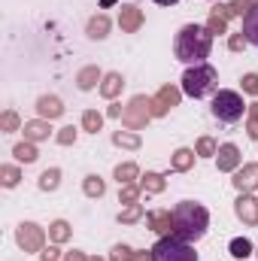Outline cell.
Segmentation results:
<instances>
[{
  "label": "cell",
  "instance_id": "6da1fadb",
  "mask_svg": "<svg viewBox=\"0 0 258 261\" xmlns=\"http://www.w3.org/2000/svg\"><path fill=\"white\" fill-rule=\"evenodd\" d=\"M210 228V213L197 200H179L173 206V234L186 243H197Z\"/></svg>",
  "mask_w": 258,
  "mask_h": 261
},
{
  "label": "cell",
  "instance_id": "7a4b0ae2",
  "mask_svg": "<svg viewBox=\"0 0 258 261\" xmlns=\"http://www.w3.org/2000/svg\"><path fill=\"white\" fill-rule=\"evenodd\" d=\"M210 49H213V34L200 24L179 28L176 40H173V55L183 64H203V58H210Z\"/></svg>",
  "mask_w": 258,
  "mask_h": 261
},
{
  "label": "cell",
  "instance_id": "3957f363",
  "mask_svg": "<svg viewBox=\"0 0 258 261\" xmlns=\"http://www.w3.org/2000/svg\"><path fill=\"white\" fill-rule=\"evenodd\" d=\"M216 85H219V73L213 64H192L183 73V94H189L194 100L207 97V94H216Z\"/></svg>",
  "mask_w": 258,
  "mask_h": 261
},
{
  "label": "cell",
  "instance_id": "277c9868",
  "mask_svg": "<svg viewBox=\"0 0 258 261\" xmlns=\"http://www.w3.org/2000/svg\"><path fill=\"white\" fill-rule=\"evenodd\" d=\"M246 110H249V107L243 103L240 91H228V88H222V91L213 94V116H216L219 122H225V125L240 122Z\"/></svg>",
  "mask_w": 258,
  "mask_h": 261
},
{
  "label": "cell",
  "instance_id": "5b68a950",
  "mask_svg": "<svg viewBox=\"0 0 258 261\" xmlns=\"http://www.w3.org/2000/svg\"><path fill=\"white\" fill-rule=\"evenodd\" d=\"M149 252H152V261H197V252L192 249V243L179 240L176 234L161 237Z\"/></svg>",
  "mask_w": 258,
  "mask_h": 261
},
{
  "label": "cell",
  "instance_id": "8992f818",
  "mask_svg": "<svg viewBox=\"0 0 258 261\" xmlns=\"http://www.w3.org/2000/svg\"><path fill=\"white\" fill-rule=\"evenodd\" d=\"M149 100H152V97H146V94H137V97L128 100V107H125V113H122V125L128 130H143L149 125V119H152Z\"/></svg>",
  "mask_w": 258,
  "mask_h": 261
},
{
  "label": "cell",
  "instance_id": "52a82bcc",
  "mask_svg": "<svg viewBox=\"0 0 258 261\" xmlns=\"http://www.w3.org/2000/svg\"><path fill=\"white\" fill-rule=\"evenodd\" d=\"M15 243L24 249V252H43L46 249V231L37 225V222H21L15 228Z\"/></svg>",
  "mask_w": 258,
  "mask_h": 261
},
{
  "label": "cell",
  "instance_id": "ba28073f",
  "mask_svg": "<svg viewBox=\"0 0 258 261\" xmlns=\"http://www.w3.org/2000/svg\"><path fill=\"white\" fill-rule=\"evenodd\" d=\"M179 100H183V88H176V85H161V88H158V94L149 100L152 119H161V116H167L173 107H179Z\"/></svg>",
  "mask_w": 258,
  "mask_h": 261
},
{
  "label": "cell",
  "instance_id": "9c48e42d",
  "mask_svg": "<svg viewBox=\"0 0 258 261\" xmlns=\"http://www.w3.org/2000/svg\"><path fill=\"white\" fill-rule=\"evenodd\" d=\"M234 213H237V219H240L243 225L255 228L258 225V197H252L249 192H240L237 203H234Z\"/></svg>",
  "mask_w": 258,
  "mask_h": 261
},
{
  "label": "cell",
  "instance_id": "30bf717a",
  "mask_svg": "<svg viewBox=\"0 0 258 261\" xmlns=\"http://www.w3.org/2000/svg\"><path fill=\"white\" fill-rule=\"evenodd\" d=\"M240 161H243V155H240V149H237L234 143H222V146H219V152H216V164H219L222 173H234V170L240 167Z\"/></svg>",
  "mask_w": 258,
  "mask_h": 261
},
{
  "label": "cell",
  "instance_id": "8fae6325",
  "mask_svg": "<svg viewBox=\"0 0 258 261\" xmlns=\"http://www.w3.org/2000/svg\"><path fill=\"white\" fill-rule=\"evenodd\" d=\"M234 189L237 192H255L258 189V164H243L234 170Z\"/></svg>",
  "mask_w": 258,
  "mask_h": 261
},
{
  "label": "cell",
  "instance_id": "7c38bea8",
  "mask_svg": "<svg viewBox=\"0 0 258 261\" xmlns=\"http://www.w3.org/2000/svg\"><path fill=\"white\" fill-rule=\"evenodd\" d=\"M119 28H122L125 34H137V31L143 28V9L134 6V3H125V6L119 9Z\"/></svg>",
  "mask_w": 258,
  "mask_h": 261
},
{
  "label": "cell",
  "instance_id": "4fadbf2b",
  "mask_svg": "<svg viewBox=\"0 0 258 261\" xmlns=\"http://www.w3.org/2000/svg\"><path fill=\"white\" fill-rule=\"evenodd\" d=\"M146 225L155 234L167 237V234H173V213L170 210H152V213H146Z\"/></svg>",
  "mask_w": 258,
  "mask_h": 261
},
{
  "label": "cell",
  "instance_id": "5bb4252c",
  "mask_svg": "<svg viewBox=\"0 0 258 261\" xmlns=\"http://www.w3.org/2000/svg\"><path fill=\"white\" fill-rule=\"evenodd\" d=\"M228 18H231V9H228V3H216V6L210 9L207 31H210V34H228Z\"/></svg>",
  "mask_w": 258,
  "mask_h": 261
},
{
  "label": "cell",
  "instance_id": "9a60e30c",
  "mask_svg": "<svg viewBox=\"0 0 258 261\" xmlns=\"http://www.w3.org/2000/svg\"><path fill=\"white\" fill-rule=\"evenodd\" d=\"M37 113H40V119H61L64 116V103H61V97H55V94H43L40 100H37Z\"/></svg>",
  "mask_w": 258,
  "mask_h": 261
},
{
  "label": "cell",
  "instance_id": "2e32d148",
  "mask_svg": "<svg viewBox=\"0 0 258 261\" xmlns=\"http://www.w3.org/2000/svg\"><path fill=\"white\" fill-rule=\"evenodd\" d=\"M24 140H31V143H40V140H49V119H34V122H24Z\"/></svg>",
  "mask_w": 258,
  "mask_h": 261
},
{
  "label": "cell",
  "instance_id": "e0dca14e",
  "mask_svg": "<svg viewBox=\"0 0 258 261\" xmlns=\"http://www.w3.org/2000/svg\"><path fill=\"white\" fill-rule=\"evenodd\" d=\"M122 88H125V79H122V73H104V82H100V94H104L107 100L119 97V94H122Z\"/></svg>",
  "mask_w": 258,
  "mask_h": 261
},
{
  "label": "cell",
  "instance_id": "ac0fdd59",
  "mask_svg": "<svg viewBox=\"0 0 258 261\" xmlns=\"http://www.w3.org/2000/svg\"><path fill=\"white\" fill-rule=\"evenodd\" d=\"M97 82H104V73H100V67H82L79 73H76V85L82 88V91H91Z\"/></svg>",
  "mask_w": 258,
  "mask_h": 261
},
{
  "label": "cell",
  "instance_id": "d6986e66",
  "mask_svg": "<svg viewBox=\"0 0 258 261\" xmlns=\"http://www.w3.org/2000/svg\"><path fill=\"white\" fill-rule=\"evenodd\" d=\"M88 37L91 40H107L110 37V18L104 12H97V15L88 18Z\"/></svg>",
  "mask_w": 258,
  "mask_h": 261
},
{
  "label": "cell",
  "instance_id": "ffe728a7",
  "mask_svg": "<svg viewBox=\"0 0 258 261\" xmlns=\"http://www.w3.org/2000/svg\"><path fill=\"white\" fill-rule=\"evenodd\" d=\"M243 37L252 46H258V3H252V9L243 15Z\"/></svg>",
  "mask_w": 258,
  "mask_h": 261
},
{
  "label": "cell",
  "instance_id": "44dd1931",
  "mask_svg": "<svg viewBox=\"0 0 258 261\" xmlns=\"http://www.w3.org/2000/svg\"><path fill=\"white\" fill-rule=\"evenodd\" d=\"M194 155H197L194 149H176V152H173V158H170V167H173V170H179V173L192 170Z\"/></svg>",
  "mask_w": 258,
  "mask_h": 261
},
{
  "label": "cell",
  "instance_id": "7402d4cb",
  "mask_svg": "<svg viewBox=\"0 0 258 261\" xmlns=\"http://www.w3.org/2000/svg\"><path fill=\"white\" fill-rule=\"evenodd\" d=\"M140 189H143L146 195H161V192L167 189V182H164L161 173H146V176H140Z\"/></svg>",
  "mask_w": 258,
  "mask_h": 261
},
{
  "label": "cell",
  "instance_id": "603a6c76",
  "mask_svg": "<svg viewBox=\"0 0 258 261\" xmlns=\"http://www.w3.org/2000/svg\"><path fill=\"white\" fill-rule=\"evenodd\" d=\"M12 155H15L18 161H24V164H34V161L40 158V152H37V146H34L31 140H24V143H15Z\"/></svg>",
  "mask_w": 258,
  "mask_h": 261
},
{
  "label": "cell",
  "instance_id": "cb8c5ba5",
  "mask_svg": "<svg viewBox=\"0 0 258 261\" xmlns=\"http://www.w3.org/2000/svg\"><path fill=\"white\" fill-rule=\"evenodd\" d=\"M82 192L88 197H104L107 195V182L97 176V173H91V176H85V182H82Z\"/></svg>",
  "mask_w": 258,
  "mask_h": 261
},
{
  "label": "cell",
  "instance_id": "d4e9b609",
  "mask_svg": "<svg viewBox=\"0 0 258 261\" xmlns=\"http://www.w3.org/2000/svg\"><path fill=\"white\" fill-rule=\"evenodd\" d=\"M61 186V170L58 167H49L40 173V192H55Z\"/></svg>",
  "mask_w": 258,
  "mask_h": 261
},
{
  "label": "cell",
  "instance_id": "484cf974",
  "mask_svg": "<svg viewBox=\"0 0 258 261\" xmlns=\"http://www.w3.org/2000/svg\"><path fill=\"white\" fill-rule=\"evenodd\" d=\"M113 143L122 146V149H140V146H143L140 134H134V130H116V134H113Z\"/></svg>",
  "mask_w": 258,
  "mask_h": 261
},
{
  "label": "cell",
  "instance_id": "4316f807",
  "mask_svg": "<svg viewBox=\"0 0 258 261\" xmlns=\"http://www.w3.org/2000/svg\"><path fill=\"white\" fill-rule=\"evenodd\" d=\"M140 176V167L134 164V161H125V164H119L116 167V179H119V186H128Z\"/></svg>",
  "mask_w": 258,
  "mask_h": 261
},
{
  "label": "cell",
  "instance_id": "83f0119b",
  "mask_svg": "<svg viewBox=\"0 0 258 261\" xmlns=\"http://www.w3.org/2000/svg\"><path fill=\"white\" fill-rule=\"evenodd\" d=\"M49 240H52V243H67V240H70V225H67L64 219H55V222L49 225Z\"/></svg>",
  "mask_w": 258,
  "mask_h": 261
},
{
  "label": "cell",
  "instance_id": "f1b7e54d",
  "mask_svg": "<svg viewBox=\"0 0 258 261\" xmlns=\"http://www.w3.org/2000/svg\"><path fill=\"white\" fill-rule=\"evenodd\" d=\"M194 152H197V158H216L219 143H216L213 137H200V140L194 143Z\"/></svg>",
  "mask_w": 258,
  "mask_h": 261
},
{
  "label": "cell",
  "instance_id": "f546056e",
  "mask_svg": "<svg viewBox=\"0 0 258 261\" xmlns=\"http://www.w3.org/2000/svg\"><path fill=\"white\" fill-rule=\"evenodd\" d=\"M100 128H104V116H100L97 110H85V113H82V130L97 134Z\"/></svg>",
  "mask_w": 258,
  "mask_h": 261
},
{
  "label": "cell",
  "instance_id": "4dcf8cb0",
  "mask_svg": "<svg viewBox=\"0 0 258 261\" xmlns=\"http://www.w3.org/2000/svg\"><path fill=\"white\" fill-rule=\"evenodd\" d=\"M18 179H21L18 167H12V164H3V167H0V186H3V189H15Z\"/></svg>",
  "mask_w": 258,
  "mask_h": 261
},
{
  "label": "cell",
  "instance_id": "1f68e13d",
  "mask_svg": "<svg viewBox=\"0 0 258 261\" xmlns=\"http://www.w3.org/2000/svg\"><path fill=\"white\" fill-rule=\"evenodd\" d=\"M140 186L137 182H128V186H119V203H125V206H131V203H137L140 200Z\"/></svg>",
  "mask_w": 258,
  "mask_h": 261
},
{
  "label": "cell",
  "instance_id": "d6a6232c",
  "mask_svg": "<svg viewBox=\"0 0 258 261\" xmlns=\"http://www.w3.org/2000/svg\"><path fill=\"white\" fill-rule=\"evenodd\" d=\"M228 249H231V255H234V258H249V255H252V243H249L246 237H234Z\"/></svg>",
  "mask_w": 258,
  "mask_h": 261
},
{
  "label": "cell",
  "instance_id": "836d02e7",
  "mask_svg": "<svg viewBox=\"0 0 258 261\" xmlns=\"http://www.w3.org/2000/svg\"><path fill=\"white\" fill-rule=\"evenodd\" d=\"M143 219V203H131V206H125L122 213H119V222L122 225H134V222H140Z\"/></svg>",
  "mask_w": 258,
  "mask_h": 261
},
{
  "label": "cell",
  "instance_id": "e575fe53",
  "mask_svg": "<svg viewBox=\"0 0 258 261\" xmlns=\"http://www.w3.org/2000/svg\"><path fill=\"white\" fill-rule=\"evenodd\" d=\"M0 128H3V134H12V130L21 128V119H18L12 110H6V113L0 116Z\"/></svg>",
  "mask_w": 258,
  "mask_h": 261
},
{
  "label": "cell",
  "instance_id": "d590c367",
  "mask_svg": "<svg viewBox=\"0 0 258 261\" xmlns=\"http://www.w3.org/2000/svg\"><path fill=\"white\" fill-rule=\"evenodd\" d=\"M110 261H134V249H131L128 243H116L110 249Z\"/></svg>",
  "mask_w": 258,
  "mask_h": 261
},
{
  "label": "cell",
  "instance_id": "8d00e7d4",
  "mask_svg": "<svg viewBox=\"0 0 258 261\" xmlns=\"http://www.w3.org/2000/svg\"><path fill=\"white\" fill-rule=\"evenodd\" d=\"M249 122H246V134H249V140H258V100L255 103H249Z\"/></svg>",
  "mask_w": 258,
  "mask_h": 261
},
{
  "label": "cell",
  "instance_id": "74e56055",
  "mask_svg": "<svg viewBox=\"0 0 258 261\" xmlns=\"http://www.w3.org/2000/svg\"><path fill=\"white\" fill-rule=\"evenodd\" d=\"M252 3H255V0H231V3H228V9H231V18H234V15H240V18H243V15L252 9Z\"/></svg>",
  "mask_w": 258,
  "mask_h": 261
},
{
  "label": "cell",
  "instance_id": "f35d334b",
  "mask_svg": "<svg viewBox=\"0 0 258 261\" xmlns=\"http://www.w3.org/2000/svg\"><path fill=\"white\" fill-rule=\"evenodd\" d=\"M240 85H243V91H246V94L258 97V73H246V76L240 79Z\"/></svg>",
  "mask_w": 258,
  "mask_h": 261
},
{
  "label": "cell",
  "instance_id": "ab89813d",
  "mask_svg": "<svg viewBox=\"0 0 258 261\" xmlns=\"http://www.w3.org/2000/svg\"><path fill=\"white\" fill-rule=\"evenodd\" d=\"M55 140H58L61 146H73V143H76V128H73V125H67V128H61V130H58V137H55Z\"/></svg>",
  "mask_w": 258,
  "mask_h": 261
},
{
  "label": "cell",
  "instance_id": "60d3db41",
  "mask_svg": "<svg viewBox=\"0 0 258 261\" xmlns=\"http://www.w3.org/2000/svg\"><path fill=\"white\" fill-rule=\"evenodd\" d=\"M246 43H249V40L243 37V31H240V34H231V37H228V49H231V52H240V49H243Z\"/></svg>",
  "mask_w": 258,
  "mask_h": 261
},
{
  "label": "cell",
  "instance_id": "b9f144b4",
  "mask_svg": "<svg viewBox=\"0 0 258 261\" xmlns=\"http://www.w3.org/2000/svg\"><path fill=\"white\" fill-rule=\"evenodd\" d=\"M40 258L43 261H61V249H58V246H46V249L40 252Z\"/></svg>",
  "mask_w": 258,
  "mask_h": 261
},
{
  "label": "cell",
  "instance_id": "7bdbcfd3",
  "mask_svg": "<svg viewBox=\"0 0 258 261\" xmlns=\"http://www.w3.org/2000/svg\"><path fill=\"white\" fill-rule=\"evenodd\" d=\"M122 113H125V110H122L119 103H113V107L107 110V116H110V119H122Z\"/></svg>",
  "mask_w": 258,
  "mask_h": 261
},
{
  "label": "cell",
  "instance_id": "ee69618b",
  "mask_svg": "<svg viewBox=\"0 0 258 261\" xmlns=\"http://www.w3.org/2000/svg\"><path fill=\"white\" fill-rule=\"evenodd\" d=\"M64 261H88V258H85L79 249H73V252H67V255H64Z\"/></svg>",
  "mask_w": 258,
  "mask_h": 261
},
{
  "label": "cell",
  "instance_id": "f6af8a7d",
  "mask_svg": "<svg viewBox=\"0 0 258 261\" xmlns=\"http://www.w3.org/2000/svg\"><path fill=\"white\" fill-rule=\"evenodd\" d=\"M134 261H152V252H134Z\"/></svg>",
  "mask_w": 258,
  "mask_h": 261
},
{
  "label": "cell",
  "instance_id": "bcb514c9",
  "mask_svg": "<svg viewBox=\"0 0 258 261\" xmlns=\"http://www.w3.org/2000/svg\"><path fill=\"white\" fill-rule=\"evenodd\" d=\"M155 3H161V6H173V3H179V0H155Z\"/></svg>",
  "mask_w": 258,
  "mask_h": 261
},
{
  "label": "cell",
  "instance_id": "7dc6e473",
  "mask_svg": "<svg viewBox=\"0 0 258 261\" xmlns=\"http://www.w3.org/2000/svg\"><path fill=\"white\" fill-rule=\"evenodd\" d=\"M100 3H104V6H113V3H116V0H100Z\"/></svg>",
  "mask_w": 258,
  "mask_h": 261
},
{
  "label": "cell",
  "instance_id": "c3c4849f",
  "mask_svg": "<svg viewBox=\"0 0 258 261\" xmlns=\"http://www.w3.org/2000/svg\"><path fill=\"white\" fill-rule=\"evenodd\" d=\"M88 261H104V258H88Z\"/></svg>",
  "mask_w": 258,
  "mask_h": 261
},
{
  "label": "cell",
  "instance_id": "681fc988",
  "mask_svg": "<svg viewBox=\"0 0 258 261\" xmlns=\"http://www.w3.org/2000/svg\"><path fill=\"white\" fill-rule=\"evenodd\" d=\"M255 3H258V0H255Z\"/></svg>",
  "mask_w": 258,
  "mask_h": 261
},
{
  "label": "cell",
  "instance_id": "f907efd6",
  "mask_svg": "<svg viewBox=\"0 0 258 261\" xmlns=\"http://www.w3.org/2000/svg\"><path fill=\"white\" fill-rule=\"evenodd\" d=\"M255 255H258V252H255Z\"/></svg>",
  "mask_w": 258,
  "mask_h": 261
}]
</instances>
